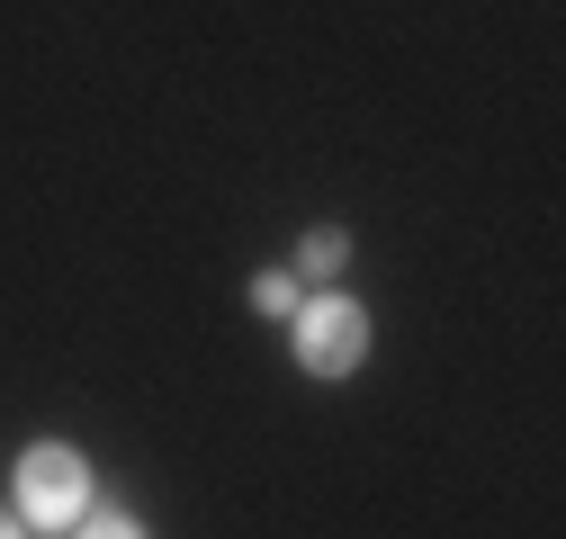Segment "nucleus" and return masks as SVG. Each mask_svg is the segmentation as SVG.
I'll return each mask as SVG.
<instances>
[{
    "label": "nucleus",
    "mask_w": 566,
    "mask_h": 539,
    "mask_svg": "<svg viewBox=\"0 0 566 539\" xmlns=\"http://www.w3.org/2000/svg\"><path fill=\"white\" fill-rule=\"evenodd\" d=\"M297 261H306V279H333V270L350 261V234H342V225H315V234L297 243Z\"/></svg>",
    "instance_id": "7ed1b4c3"
},
{
    "label": "nucleus",
    "mask_w": 566,
    "mask_h": 539,
    "mask_svg": "<svg viewBox=\"0 0 566 539\" xmlns=\"http://www.w3.org/2000/svg\"><path fill=\"white\" fill-rule=\"evenodd\" d=\"M19 512L36 530H73L91 512V458L82 450H63V441H36L19 458Z\"/></svg>",
    "instance_id": "f257e3e1"
},
{
    "label": "nucleus",
    "mask_w": 566,
    "mask_h": 539,
    "mask_svg": "<svg viewBox=\"0 0 566 539\" xmlns=\"http://www.w3.org/2000/svg\"><path fill=\"white\" fill-rule=\"evenodd\" d=\"M73 539H145V530H135L126 512H82V521H73Z\"/></svg>",
    "instance_id": "20e7f679"
},
{
    "label": "nucleus",
    "mask_w": 566,
    "mask_h": 539,
    "mask_svg": "<svg viewBox=\"0 0 566 539\" xmlns=\"http://www.w3.org/2000/svg\"><path fill=\"white\" fill-rule=\"evenodd\" d=\"M0 539H19V521H10V512H0Z\"/></svg>",
    "instance_id": "423d86ee"
},
{
    "label": "nucleus",
    "mask_w": 566,
    "mask_h": 539,
    "mask_svg": "<svg viewBox=\"0 0 566 539\" xmlns=\"http://www.w3.org/2000/svg\"><path fill=\"white\" fill-rule=\"evenodd\" d=\"M252 306H261V315H297V288L270 270V279H252Z\"/></svg>",
    "instance_id": "39448f33"
},
{
    "label": "nucleus",
    "mask_w": 566,
    "mask_h": 539,
    "mask_svg": "<svg viewBox=\"0 0 566 539\" xmlns=\"http://www.w3.org/2000/svg\"><path fill=\"white\" fill-rule=\"evenodd\" d=\"M369 360V315L350 306V297H315L306 315H297V369H315V378H350Z\"/></svg>",
    "instance_id": "f03ea898"
}]
</instances>
